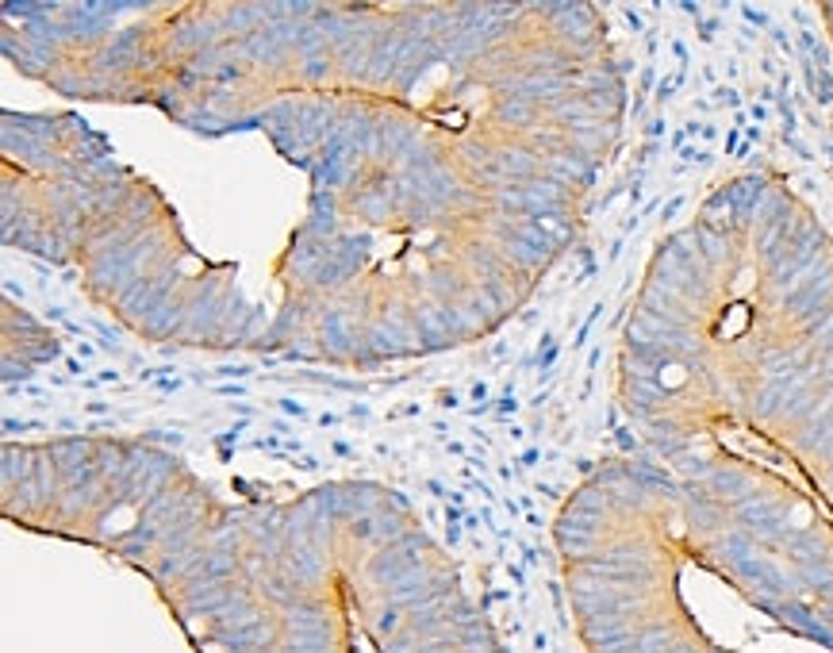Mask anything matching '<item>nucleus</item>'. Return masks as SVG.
I'll use <instances>...</instances> for the list:
<instances>
[{"mask_svg":"<svg viewBox=\"0 0 833 653\" xmlns=\"http://www.w3.org/2000/svg\"><path fill=\"white\" fill-rule=\"evenodd\" d=\"M564 573L588 653H730L680 600V542L660 523L564 534Z\"/></svg>","mask_w":833,"mask_h":653,"instance_id":"nucleus-1","label":"nucleus"}]
</instances>
